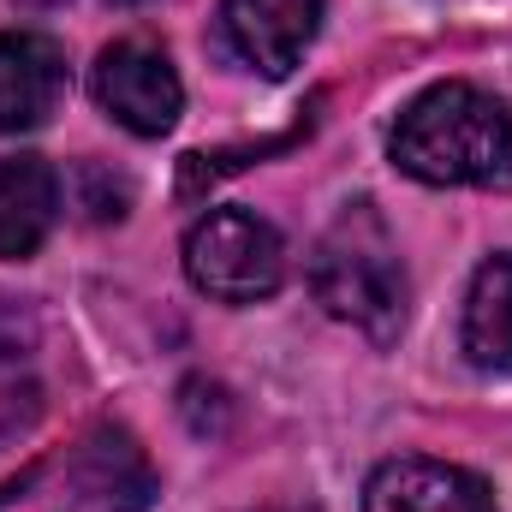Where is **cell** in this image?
I'll use <instances>...</instances> for the list:
<instances>
[{"mask_svg": "<svg viewBox=\"0 0 512 512\" xmlns=\"http://www.w3.org/2000/svg\"><path fill=\"white\" fill-rule=\"evenodd\" d=\"M387 149L399 173L423 185H512V114L477 84H435L411 96Z\"/></svg>", "mask_w": 512, "mask_h": 512, "instance_id": "1", "label": "cell"}, {"mask_svg": "<svg viewBox=\"0 0 512 512\" xmlns=\"http://www.w3.org/2000/svg\"><path fill=\"white\" fill-rule=\"evenodd\" d=\"M310 286H316V298H322L328 316L352 322L376 346L399 340V328L411 316V280H405V262H399V245L387 233L382 209L370 197L346 203L334 215V227L316 239Z\"/></svg>", "mask_w": 512, "mask_h": 512, "instance_id": "2", "label": "cell"}, {"mask_svg": "<svg viewBox=\"0 0 512 512\" xmlns=\"http://www.w3.org/2000/svg\"><path fill=\"white\" fill-rule=\"evenodd\" d=\"M185 274L221 304H256L286 280V245L256 209H209L185 233Z\"/></svg>", "mask_w": 512, "mask_h": 512, "instance_id": "3", "label": "cell"}, {"mask_svg": "<svg viewBox=\"0 0 512 512\" xmlns=\"http://www.w3.org/2000/svg\"><path fill=\"white\" fill-rule=\"evenodd\" d=\"M96 102L108 120H120L137 137H161L173 131L179 108H185V90H179V72L173 60L155 48V42H114L102 48L96 60Z\"/></svg>", "mask_w": 512, "mask_h": 512, "instance_id": "4", "label": "cell"}, {"mask_svg": "<svg viewBox=\"0 0 512 512\" xmlns=\"http://www.w3.org/2000/svg\"><path fill=\"white\" fill-rule=\"evenodd\" d=\"M322 0H221V42L262 78H286L316 42Z\"/></svg>", "mask_w": 512, "mask_h": 512, "instance_id": "5", "label": "cell"}, {"mask_svg": "<svg viewBox=\"0 0 512 512\" xmlns=\"http://www.w3.org/2000/svg\"><path fill=\"white\" fill-rule=\"evenodd\" d=\"M66 48L42 30L0 36V137L48 126L66 102Z\"/></svg>", "mask_w": 512, "mask_h": 512, "instance_id": "6", "label": "cell"}, {"mask_svg": "<svg viewBox=\"0 0 512 512\" xmlns=\"http://www.w3.org/2000/svg\"><path fill=\"white\" fill-rule=\"evenodd\" d=\"M66 483H72V501L90 512H143L155 501V471H149L143 447L114 423H102L78 441Z\"/></svg>", "mask_w": 512, "mask_h": 512, "instance_id": "7", "label": "cell"}, {"mask_svg": "<svg viewBox=\"0 0 512 512\" xmlns=\"http://www.w3.org/2000/svg\"><path fill=\"white\" fill-rule=\"evenodd\" d=\"M364 512H495L477 471L447 459H387L364 483Z\"/></svg>", "mask_w": 512, "mask_h": 512, "instance_id": "8", "label": "cell"}, {"mask_svg": "<svg viewBox=\"0 0 512 512\" xmlns=\"http://www.w3.org/2000/svg\"><path fill=\"white\" fill-rule=\"evenodd\" d=\"M60 215V179L42 155H0V256H36Z\"/></svg>", "mask_w": 512, "mask_h": 512, "instance_id": "9", "label": "cell"}, {"mask_svg": "<svg viewBox=\"0 0 512 512\" xmlns=\"http://www.w3.org/2000/svg\"><path fill=\"white\" fill-rule=\"evenodd\" d=\"M465 358L512 376V256H489L465 292Z\"/></svg>", "mask_w": 512, "mask_h": 512, "instance_id": "10", "label": "cell"}, {"mask_svg": "<svg viewBox=\"0 0 512 512\" xmlns=\"http://www.w3.org/2000/svg\"><path fill=\"white\" fill-rule=\"evenodd\" d=\"M120 6H143V0H120Z\"/></svg>", "mask_w": 512, "mask_h": 512, "instance_id": "11", "label": "cell"}]
</instances>
